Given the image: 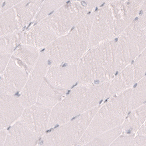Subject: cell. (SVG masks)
<instances>
[{
  "label": "cell",
  "instance_id": "obj_19",
  "mask_svg": "<svg viewBox=\"0 0 146 146\" xmlns=\"http://www.w3.org/2000/svg\"><path fill=\"white\" fill-rule=\"evenodd\" d=\"M45 0H22L13 8L21 29L27 27L38 15Z\"/></svg>",
  "mask_w": 146,
  "mask_h": 146
},
{
  "label": "cell",
  "instance_id": "obj_16",
  "mask_svg": "<svg viewBox=\"0 0 146 146\" xmlns=\"http://www.w3.org/2000/svg\"><path fill=\"white\" fill-rule=\"evenodd\" d=\"M7 130L4 145H35L40 139L19 120L9 127Z\"/></svg>",
  "mask_w": 146,
  "mask_h": 146
},
{
  "label": "cell",
  "instance_id": "obj_25",
  "mask_svg": "<svg viewBox=\"0 0 146 146\" xmlns=\"http://www.w3.org/2000/svg\"><path fill=\"white\" fill-rule=\"evenodd\" d=\"M121 133L122 126L120 125L100 134L85 145H111Z\"/></svg>",
  "mask_w": 146,
  "mask_h": 146
},
{
  "label": "cell",
  "instance_id": "obj_4",
  "mask_svg": "<svg viewBox=\"0 0 146 146\" xmlns=\"http://www.w3.org/2000/svg\"><path fill=\"white\" fill-rule=\"evenodd\" d=\"M131 90L121 92L100 105L77 145H85L100 134L123 124L129 112Z\"/></svg>",
  "mask_w": 146,
  "mask_h": 146
},
{
  "label": "cell",
  "instance_id": "obj_31",
  "mask_svg": "<svg viewBox=\"0 0 146 146\" xmlns=\"http://www.w3.org/2000/svg\"><path fill=\"white\" fill-rule=\"evenodd\" d=\"M22 0H4L1 4V13L15 6Z\"/></svg>",
  "mask_w": 146,
  "mask_h": 146
},
{
  "label": "cell",
  "instance_id": "obj_1",
  "mask_svg": "<svg viewBox=\"0 0 146 146\" xmlns=\"http://www.w3.org/2000/svg\"><path fill=\"white\" fill-rule=\"evenodd\" d=\"M109 82L77 84L52 109L49 128L63 124L91 109L105 100Z\"/></svg>",
  "mask_w": 146,
  "mask_h": 146
},
{
  "label": "cell",
  "instance_id": "obj_10",
  "mask_svg": "<svg viewBox=\"0 0 146 146\" xmlns=\"http://www.w3.org/2000/svg\"><path fill=\"white\" fill-rule=\"evenodd\" d=\"M29 75L25 67L12 56L6 68L1 74V94H19L25 86Z\"/></svg>",
  "mask_w": 146,
  "mask_h": 146
},
{
  "label": "cell",
  "instance_id": "obj_34",
  "mask_svg": "<svg viewBox=\"0 0 146 146\" xmlns=\"http://www.w3.org/2000/svg\"><path fill=\"white\" fill-rule=\"evenodd\" d=\"M7 129H1V142H0V145H4V143L5 142L7 137Z\"/></svg>",
  "mask_w": 146,
  "mask_h": 146
},
{
  "label": "cell",
  "instance_id": "obj_30",
  "mask_svg": "<svg viewBox=\"0 0 146 146\" xmlns=\"http://www.w3.org/2000/svg\"><path fill=\"white\" fill-rule=\"evenodd\" d=\"M85 5H86L91 11L98 9L104 4H105L108 0H78Z\"/></svg>",
  "mask_w": 146,
  "mask_h": 146
},
{
  "label": "cell",
  "instance_id": "obj_22",
  "mask_svg": "<svg viewBox=\"0 0 146 146\" xmlns=\"http://www.w3.org/2000/svg\"><path fill=\"white\" fill-rule=\"evenodd\" d=\"M22 30L13 7L1 13V36Z\"/></svg>",
  "mask_w": 146,
  "mask_h": 146
},
{
  "label": "cell",
  "instance_id": "obj_36",
  "mask_svg": "<svg viewBox=\"0 0 146 146\" xmlns=\"http://www.w3.org/2000/svg\"><path fill=\"white\" fill-rule=\"evenodd\" d=\"M115 1V0H108L107 2H109V1Z\"/></svg>",
  "mask_w": 146,
  "mask_h": 146
},
{
  "label": "cell",
  "instance_id": "obj_33",
  "mask_svg": "<svg viewBox=\"0 0 146 146\" xmlns=\"http://www.w3.org/2000/svg\"><path fill=\"white\" fill-rule=\"evenodd\" d=\"M130 145H146V136L136 135Z\"/></svg>",
  "mask_w": 146,
  "mask_h": 146
},
{
  "label": "cell",
  "instance_id": "obj_2",
  "mask_svg": "<svg viewBox=\"0 0 146 146\" xmlns=\"http://www.w3.org/2000/svg\"><path fill=\"white\" fill-rule=\"evenodd\" d=\"M95 11L87 15L70 31L44 48L50 66L78 64L89 48Z\"/></svg>",
  "mask_w": 146,
  "mask_h": 146
},
{
  "label": "cell",
  "instance_id": "obj_28",
  "mask_svg": "<svg viewBox=\"0 0 146 146\" xmlns=\"http://www.w3.org/2000/svg\"><path fill=\"white\" fill-rule=\"evenodd\" d=\"M136 135L121 134L117 137L111 145H130Z\"/></svg>",
  "mask_w": 146,
  "mask_h": 146
},
{
  "label": "cell",
  "instance_id": "obj_6",
  "mask_svg": "<svg viewBox=\"0 0 146 146\" xmlns=\"http://www.w3.org/2000/svg\"><path fill=\"white\" fill-rule=\"evenodd\" d=\"M146 47V33L136 19L117 37V72L130 64Z\"/></svg>",
  "mask_w": 146,
  "mask_h": 146
},
{
  "label": "cell",
  "instance_id": "obj_32",
  "mask_svg": "<svg viewBox=\"0 0 146 146\" xmlns=\"http://www.w3.org/2000/svg\"><path fill=\"white\" fill-rule=\"evenodd\" d=\"M12 56L13 55L9 54H1V71H0V74H2L6 68Z\"/></svg>",
  "mask_w": 146,
  "mask_h": 146
},
{
  "label": "cell",
  "instance_id": "obj_29",
  "mask_svg": "<svg viewBox=\"0 0 146 146\" xmlns=\"http://www.w3.org/2000/svg\"><path fill=\"white\" fill-rule=\"evenodd\" d=\"M136 20L141 28L146 33V5L144 3Z\"/></svg>",
  "mask_w": 146,
  "mask_h": 146
},
{
  "label": "cell",
  "instance_id": "obj_21",
  "mask_svg": "<svg viewBox=\"0 0 146 146\" xmlns=\"http://www.w3.org/2000/svg\"><path fill=\"white\" fill-rule=\"evenodd\" d=\"M40 52L41 50L33 46L21 43L13 56L19 61L30 74L38 62Z\"/></svg>",
  "mask_w": 146,
  "mask_h": 146
},
{
  "label": "cell",
  "instance_id": "obj_13",
  "mask_svg": "<svg viewBox=\"0 0 146 146\" xmlns=\"http://www.w3.org/2000/svg\"><path fill=\"white\" fill-rule=\"evenodd\" d=\"M58 36L42 20L35 23L24 32L22 43L42 50L58 38Z\"/></svg>",
  "mask_w": 146,
  "mask_h": 146
},
{
  "label": "cell",
  "instance_id": "obj_37",
  "mask_svg": "<svg viewBox=\"0 0 146 146\" xmlns=\"http://www.w3.org/2000/svg\"><path fill=\"white\" fill-rule=\"evenodd\" d=\"M144 3L146 5V0H144Z\"/></svg>",
  "mask_w": 146,
  "mask_h": 146
},
{
  "label": "cell",
  "instance_id": "obj_12",
  "mask_svg": "<svg viewBox=\"0 0 146 146\" xmlns=\"http://www.w3.org/2000/svg\"><path fill=\"white\" fill-rule=\"evenodd\" d=\"M144 1V0H115L108 2L115 19L117 37L137 18Z\"/></svg>",
  "mask_w": 146,
  "mask_h": 146
},
{
  "label": "cell",
  "instance_id": "obj_17",
  "mask_svg": "<svg viewBox=\"0 0 146 146\" xmlns=\"http://www.w3.org/2000/svg\"><path fill=\"white\" fill-rule=\"evenodd\" d=\"M69 90L59 87L45 77L38 92L36 104L53 109L67 94Z\"/></svg>",
  "mask_w": 146,
  "mask_h": 146
},
{
  "label": "cell",
  "instance_id": "obj_24",
  "mask_svg": "<svg viewBox=\"0 0 146 146\" xmlns=\"http://www.w3.org/2000/svg\"><path fill=\"white\" fill-rule=\"evenodd\" d=\"M24 33L18 31L1 36V54L13 55L17 48L22 43Z\"/></svg>",
  "mask_w": 146,
  "mask_h": 146
},
{
  "label": "cell",
  "instance_id": "obj_20",
  "mask_svg": "<svg viewBox=\"0 0 146 146\" xmlns=\"http://www.w3.org/2000/svg\"><path fill=\"white\" fill-rule=\"evenodd\" d=\"M146 119V104L129 111L122 126L121 134L136 135Z\"/></svg>",
  "mask_w": 146,
  "mask_h": 146
},
{
  "label": "cell",
  "instance_id": "obj_23",
  "mask_svg": "<svg viewBox=\"0 0 146 146\" xmlns=\"http://www.w3.org/2000/svg\"><path fill=\"white\" fill-rule=\"evenodd\" d=\"M146 104V75L132 87L129 111Z\"/></svg>",
  "mask_w": 146,
  "mask_h": 146
},
{
  "label": "cell",
  "instance_id": "obj_18",
  "mask_svg": "<svg viewBox=\"0 0 146 146\" xmlns=\"http://www.w3.org/2000/svg\"><path fill=\"white\" fill-rule=\"evenodd\" d=\"M135 84V73L132 64H130L118 71L110 81L105 100L131 88Z\"/></svg>",
  "mask_w": 146,
  "mask_h": 146
},
{
  "label": "cell",
  "instance_id": "obj_11",
  "mask_svg": "<svg viewBox=\"0 0 146 146\" xmlns=\"http://www.w3.org/2000/svg\"><path fill=\"white\" fill-rule=\"evenodd\" d=\"M52 109L35 104L27 107L19 120L39 137H42L49 129Z\"/></svg>",
  "mask_w": 146,
  "mask_h": 146
},
{
  "label": "cell",
  "instance_id": "obj_5",
  "mask_svg": "<svg viewBox=\"0 0 146 146\" xmlns=\"http://www.w3.org/2000/svg\"><path fill=\"white\" fill-rule=\"evenodd\" d=\"M100 105L46 133L38 145H77L87 131Z\"/></svg>",
  "mask_w": 146,
  "mask_h": 146
},
{
  "label": "cell",
  "instance_id": "obj_3",
  "mask_svg": "<svg viewBox=\"0 0 146 146\" xmlns=\"http://www.w3.org/2000/svg\"><path fill=\"white\" fill-rule=\"evenodd\" d=\"M117 38L90 48L78 66L77 84H101L110 81L117 73Z\"/></svg>",
  "mask_w": 146,
  "mask_h": 146
},
{
  "label": "cell",
  "instance_id": "obj_14",
  "mask_svg": "<svg viewBox=\"0 0 146 146\" xmlns=\"http://www.w3.org/2000/svg\"><path fill=\"white\" fill-rule=\"evenodd\" d=\"M46 78L59 87L70 90L78 82L77 64L50 66Z\"/></svg>",
  "mask_w": 146,
  "mask_h": 146
},
{
  "label": "cell",
  "instance_id": "obj_15",
  "mask_svg": "<svg viewBox=\"0 0 146 146\" xmlns=\"http://www.w3.org/2000/svg\"><path fill=\"white\" fill-rule=\"evenodd\" d=\"M25 108L19 96L1 94V129H8L18 120Z\"/></svg>",
  "mask_w": 146,
  "mask_h": 146
},
{
  "label": "cell",
  "instance_id": "obj_26",
  "mask_svg": "<svg viewBox=\"0 0 146 146\" xmlns=\"http://www.w3.org/2000/svg\"><path fill=\"white\" fill-rule=\"evenodd\" d=\"M70 1L71 0H45L39 13L36 17L33 22L36 23L40 21L53 11Z\"/></svg>",
  "mask_w": 146,
  "mask_h": 146
},
{
  "label": "cell",
  "instance_id": "obj_9",
  "mask_svg": "<svg viewBox=\"0 0 146 146\" xmlns=\"http://www.w3.org/2000/svg\"><path fill=\"white\" fill-rule=\"evenodd\" d=\"M49 66L47 54L43 49L41 50L37 63L30 72L25 87L19 95V100L25 108L36 104L39 91Z\"/></svg>",
  "mask_w": 146,
  "mask_h": 146
},
{
  "label": "cell",
  "instance_id": "obj_7",
  "mask_svg": "<svg viewBox=\"0 0 146 146\" xmlns=\"http://www.w3.org/2000/svg\"><path fill=\"white\" fill-rule=\"evenodd\" d=\"M92 12L78 0H71L53 11L42 21L59 38L70 31Z\"/></svg>",
  "mask_w": 146,
  "mask_h": 146
},
{
  "label": "cell",
  "instance_id": "obj_27",
  "mask_svg": "<svg viewBox=\"0 0 146 146\" xmlns=\"http://www.w3.org/2000/svg\"><path fill=\"white\" fill-rule=\"evenodd\" d=\"M131 64L134 70L136 83L146 75V47Z\"/></svg>",
  "mask_w": 146,
  "mask_h": 146
},
{
  "label": "cell",
  "instance_id": "obj_35",
  "mask_svg": "<svg viewBox=\"0 0 146 146\" xmlns=\"http://www.w3.org/2000/svg\"><path fill=\"white\" fill-rule=\"evenodd\" d=\"M136 135H141L146 136V119L144 121V123L138 130V131L136 133Z\"/></svg>",
  "mask_w": 146,
  "mask_h": 146
},
{
  "label": "cell",
  "instance_id": "obj_8",
  "mask_svg": "<svg viewBox=\"0 0 146 146\" xmlns=\"http://www.w3.org/2000/svg\"><path fill=\"white\" fill-rule=\"evenodd\" d=\"M116 31V21L113 11L110 4L107 2L95 11L89 48L117 38Z\"/></svg>",
  "mask_w": 146,
  "mask_h": 146
},
{
  "label": "cell",
  "instance_id": "obj_38",
  "mask_svg": "<svg viewBox=\"0 0 146 146\" xmlns=\"http://www.w3.org/2000/svg\"><path fill=\"white\" fill-rule=\"evenodd\" d=\"M3 1H4V0H1V4L3 2Z\"/></svg>",
  "mask_w": 146,
  "mask_h": 146
}]
</instances>
